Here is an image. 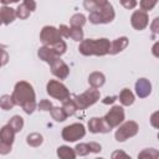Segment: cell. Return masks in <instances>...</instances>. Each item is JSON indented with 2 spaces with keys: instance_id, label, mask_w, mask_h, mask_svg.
I'll use <instances>...</instances> for the list:
<instances>
[{
  "instance_id": "cell-27",
  "label": "cell",
  "mask_w": 159,
  "mask_h": 159,
  "mask_svg": "<svg viewBox=\"0 0 159 159\" xmlns=\"http://www.w3.org/2000/svg\"><path fill=\"white\" fill-rule=\"evenodd\" d=\"M15 106L14 99L10 94H4L0 97V108L4 111H10L12 109V107Z\"/></svg>"
},
{
  "instance_id": "cell-24",
  "label": "cell",
  "mask_w": 159,
  "mask_h": 159,
  "mask_svg": "<svg viewBox=\"0 0 159 159\" xmlns=\"http://www.w3.org/2000/svg\"><path fill=\"white\" fill-rule=\"evenodd\" d=\"M26 143L30 145V147H34V148H37L40 147L42 143H43V137L42 134L40 133H30L27 137H26Z\"/></svg>"
},
{
  "instance_id": "cell-46",
  "label": "cell",
  "mask_w": 159,
  "mask_h": 159,
  "mask_svg": "<svg viewBox=\"0 0 159 159\" xmlns=\"http://www.w3.org/2000/svg\"><path fill=\"white\" fill-rule=\"evenodd\" d=\"M2 24V20H1V16H0V25Z\"/></svg>"
},
{
  "instance_id": "cell-32",
  "label": "cell",
  "mask_w": 159,
  "mask_h": 159,
  "mask_svg": "<svg viewBox=\"0 0 159 159\" xmlns=\"http://www.w3.org/2000/svg\"><path fill=\"white\" fill-rule=\"evenodd\" d=\"M157 2H158V0H140L139 6H140V10L148 12V11H150V10L154 9V6L157 5Z\"/></svg>"
},
{
  "instance_id": "cell-10",
  "label": "cell",
  "mask_w": 159,
  "mask_h": 159,
  "mask_svg": "<svg viewBox=\"0 0 159 159\" xmlns=\"http://www.w3.org/2000/svg\"><path fill=\"white\" fill-rule=\"evenodd\" d=\"M149 24V16L147 11L143 10H135L130 16V25L134 30L142 31L144 30Z\"/></svg>"
},
{
  "instance_id": "cell-30",
  "label": "cell",
  "mask_w": 159,
  "mask_h": 159,
  "mask_svg": "<svg viewBox=\"0 0 159 159\" xmlns=\"http://www.w3.org/2000/svg\"><path fill=\"white\" fill-rule=\"evenodd\" d=\"M70 37L73 41L81 42L83 40V30H82V27H73V26H71L70 27Z\"/></svg>"
},
{
  "instance_id": "cell-17",
  "label": "cell",
  "mask_w": 159,
  "mask_h": 159,
  "mask_svg": "<svg viewBox=\"0 0 159 159\" xmlns=\"http://www.w3.org/2000/svg\"><path fill=\"white\" fill-rule=\"evenodd\" d=\"M15 134L16 133L14 132V129L9 124H5L0 129V142L1 143H6L9 145H12L14 140H15Z\"/></svg>"
},
{
  "instance_id": "cell-2",
  "label": "cell",
  "mask_w": 159,
  "mask_h": 159,
  "mask_svg": "<svg viewBox=\"0 0 159 159\" xmlns=\"http://www.w3.org/2000/svg\"><path fill=\"white\" fill-rule=\"evenodd\" d=\"M109 47H111V41L106 37L87 39L80 42L78 51L83 56H104L109 52Z\"/></svg>"
},
{
  "instance_id": "cell-4",
  "label": "cell",
  "mask_w": 159,
  "mask_h": 159,
  "mask_svg": "<svg viewBox=\"0 0 159 159\" xmlns=\"http://www.w3.org/2000/svg\"><path fill=\"white\" fill-rule=\"evenodd\" d=\"M99 97H101V93L97 88H88L87 91H84L83 93L81 94H77L75 96L73 101L76 102L77 104V108L80 111H84L87 109L88 107L93 106L94 103H97L99 101Z\"/></svg>"
},
{
  "instance_id": "cell-6",
  "label": "cell",
  "mask_w": 159,
  "mask_h": 159,
  "mask_svg": "<svg viewBox=\"0 0 159 159\" xmlns=\"http://www.w3.org/2000/svg\"><path fill=\"white\" fill-rule=\"evenodd\" d=\"M46 92L50 97L60 101V102H63L65 99L70 98V91L67 89V87L57 81V80H50L46 84Z\"/></svg>"
},
{
  "instance_id": "cell-26",
  "label": "cell",
  "mask_w": 159,
  "mask_h": 159,
  "mask_svg": "<svg viewBox=\"0 0 159 159\" xmlns=\"http://www.w3.org/2000/svg\"><path fill=\"white\" fill-rule=\"evenodd\" d=\"M50 114L56 122H63L67 118V114L65 113L62 107H52L50 109Z\"/></svg>"
},
{
  "instance_id": "cell-31",
  "label": "cell",
  "mask_w": 159,
  "mask_h": 159,
  "mask_svg": "<svg viewBox=\"0 0 159 159\" xmlns=\"http://www.w3.org/2000/svg\"><path fill=\"white\" fill-rule=\"evenodd\" d=\"M58 56H61V55H63L65 52H66V50H67V45H66V42L63 41V40H60L58 42H56L55 45H52V46H50Z\"/></svg>"
},
{
  "instance_id": "cell-23",
  "label": "cell",
  "mask_w": 159,
  "mask_h": 159,
  "mask_svg": "<svg viewBox=\"0 0 159 159\" xmlns=\"http://www.w3.org/2000/svg\"><path fill=\"white\" fill-rule=\"evenodd\" d=\"M62 108H63L65 113L67 114V117L73 116V114L78 111L76 102H75L73 99H71V98H67V99H65V101L62 102Z\"/></svg>"
},
{
  "instance_id": "cell-40",
  "label": "cell",
  "mask_w": 159,
  "mask_h": 159,
  "mask_svg": "<svg viewBox=\"0 0 159 159\" xmlns=\"http://www.w3.org/2000/svg\"><path fill=\"white\" fill-rule=\"evenodd\" d=\"M119 157H123V158H129V159H130V157H129L128 154H125L124 152H119V150H117V152H114V153L112 154V158H113V159L119 158Z\"/></svg>"
},
{
  "instance_id": "cell-16",
  "label": "cell",
  "mask_w": 159,
  "mask_h": 159,
  "mask_svg": "<svg viewBox=\"0 0 159 159\" xmlns=\"http://www.w3.org/2000/svg\"><path fill=\"white\" fill-rule=\"evenodd\" d=\"M128 46V39L125 36H120L116 40H113L111 42V47H109V55H117L119 52H122L125 47Z\"/></svg>"
},
{
  "instance_id": "cell-15",
  "label": "cell",
  "mask_w": 159,
  "mask_h": 159,
  "mask_svg": "<svg viewBox=\"0 0 159 159\" xmlns=\"http://www.w3.org/2000/svg\"><path fill=\"white\" fill-rule=\"evenodd\" d=\"M37 56L40 57V60H42L43 62H46V63H48V65H50L53 60H56L57 57H60L50 46H45V45L39 48Z\"/></svg>"
},
{
  "instance_id": "cell-44",
  "label": "cell",
  "mask_w": 159,
  "mask_h": 159,
  "mask_svg": "<svg viewBox=\"0 0 159 159\" xmlns=\"http://www.w3.org/2000/svg\"><path fill=\"white\" fill-rule=\"evenodd\" d=\"M20 0H0L1 4L4 5H10V4H14V2H19Z\"/></svg>"
},
{
  "instance_id": "cell-39",
  "label": "cell",
  "mask_w": 159,
  "mask_h": 159,
  "mask_svg": "<svg viewBox=\"0 0 159 159\" xmlns=\"http://www.w3.org/2000/svg\"><path fill=\"white\" fill-rule=\"evenodd\" d=\"M22 2L29 7V10H30L31 12H34V11L36 10V2H35V0H24Z\"/></svg>"
},
{
  "instance_id": "cell-21",
  "label": "cell",
  "mask_w": 159,
  "mask_h": 159,
  "mask_svg": "<svg viewBox=\"0 0 159 159\" xmlns=\"http://www.w3.org/2000/svg\"><path fill=\"white\" fill-rule=\"evenodd\" d=\"M56 154L61 159H75L77 157L75 149H72L68 145H60L56 150Z\"/></svg>"
},
{
  "instance_id": "cell-9",
  "label": "cell",
  "mask_w": 159,
  "mask_h": 159,
  "mask_svg": "<svg viewBox=\"0 0 159 159\" xmlns=\"http://www.w3.org/2000/svg\"><path fill=\"white\" fill-rule=\"evenodd\" d=\"M60 40H62V36L60 35L58 29H56L55 26H50V25L42 27L40 32V41L45 46H52Z\"/></svg>"
},
{
  "instance_id": "cell-33",
  "label": "cell",
  "mask_w": 159,
  "mask_h": 159,
  "mask_svg": "<svg viewBox=\"0 0 159 159\" xmlns=\"http://www.w3.org/2000/svg\"><path fill=\"white\" fill-rule=\"evenodd\" d=\"M159 155V153H158V150L157 149H153V148H150V149H144L143 152H140L139 154H138V158H157Z\"/></svg>"
},
{
  "instance_id": "cell-19",
  "label": "cell",
  "mask_w": 159,
  "mask_h": 159,
  "mask_svg": "<svg viewBox=\"0 0 159 159\" xmlns=\"http://www.w3.org/2000/svg\"><path fill=\"white\" fill-rule=\"evenodd\" d=\"M0 16H1L2 24L10 25V24L14 22V20L16 19L15 9H12V7L7 6V5H4L2 7H0Z\"/></svg>"
},
{
  "instance_id": "cell-1",
  "label": "cell",
  "mask_w": 159,
  "mask_h": 159,
  "mask_svg": "<svg viewBox=\"0 0 159 159\" xmlns=\"http://www.w3.org/2000/svg\"><path fill=\"white\" fill-rule=\"evenodd\" d=\"M15 106H20L26 114H32L37 107L35 89L27 81H19L11 94Z\"/></svg>"
},
{
  "instance_id": "cell-38",
  "label": "cell",
  "mask_w": 159,
  "mask_h": 159,
  "mask_svg": "<svg viewBox=\"0 0 159 159\" xmlns=\"http://www.w3.org/2000/svg\"><path fill=\"white\" fill-rule=\"evenodd\" d=\"M11 148H12V145H9L6 143H1L0 142V154H2V155L9 154L11 152Z\"/></svg>"
},
{
  "instance_id": "cell-5",
  "label": "cell",
  "mask_w": 159,
  "mask_h": 159,
  "mask_svg": "<svg viewBox=\"0 0 159 159\" xmlns=\"http://www.w3.org/2000/svg\"><path fill=\"white\" fill-rule=\"evenodd\" d=\"M117 128L118 129L114 133V138H116L117 142H125L127 139L137 135L138 132H139V125L134 120L122 122Z\"/></svg>"
},
{
  "instance_id": "cell-28",
  "label": "cell",
  "mask_w": 159,
  "mask_h": 159,
  "mask_svg": "<svg viewBox=\"0 0 159 159\" xmlns=\"http://www.w3.org/2000/svg\"><path fill=\"white\" fill-rule=\"evenodd\" d=\"M86 21H87L86 16L83 14H80L78 12V14L72 15V17L70 19V25L73 26V27H82L86 24Z\"/></svg>"
},
{
  "instance_id": "cell-18",
  "label": "cell",
  "mask_w": 159,
  "mask_h": 159,
  "mask_svg": "<svg viewBox=\"0 0 159 159\" xmlns=\"http://www.w3.org/2000/svg\"><path fill=\"white\" fill-rule=\"evenodd\" d=\"M106 82V76L99 72V71H94L92 73H89L88 76V84L92 87V88H101Z\"/></svg>"
},
{
  "instance_id": "cell-45",
  "label": "cell",
  "mask_w": 159,
  "mask_h": 159,
  "mask_svg": "<svg viewBox=\"0 0 159 159\" xmlns=\"http://www.w3.org/2000/svg\"><path fill=\"white\" fill-rule=\"evenodd\" d=\"M157 47H158V42H157V43L153 46V52H154V56H157V57H158V53H157Z\"/></svg>"
},
{
  "instance_id": "cell-36",
  "label": "cell",
  "mask_w": 159,
  "mask_h": 159,
  "mask_svg": "<svg viewBox=\"0 0 159 159\" xmlns=\"http://www.w3.org/2000/svg\"><path fill=\"white\" fill-rule=\"evenodd\" d=\"M9 61V53L0 46V67H2L4 65H6Z\"/></svg>"
},
{
  "instance_id": "cell-12",
  "label": "cell",
  "mask_w": 159,
  "mask_h": 159,
  "mask_svg": "<svg viewBox=\"0 0 159 159\" xmlns=\"http://www.w3.org/2000/svg\"><path fill=\"white\" fill-rule=\"evenodd\" d=\"M87 128L91 133H109L112 130L106 120L101 117H92L87 123Z\"/></svg>"
},
{
  "instance_id": "cell-13",
  "label": "cell",
  "mask_w": 159,
  "mask_h": 159,
  "mask_svg": "<svg viewBox=\"0 0 159 159\" xmlns=\"http://www.w3.org/2000/svg\"><path fill=\"white\" fill-rule=\"evenodd\" d=\"M102 150V147L97 142H89V143H78L75 148V152L80 157H86L89 153H99Z\"/></svg>"
},
{
  "instance_id": "cell-14",
  "label": "cell",
  "mask_w": 159,
  "mask_h": 159,
  "mask_svg": "<svg viewBox=\"0 0 159 159\" xmlns=\"http://www.w3.org/2000/svg\"><path fill=\"white\" fill-rule=\"evenodd\" d=\"M152 93V83L147 78H139L135 82V94L139 98H145Z\"/></svg>"
},
{
  "instance_id": "cell-7",
  "label": "cell",
  "mask_w": 159,
  "mask_h": 159,
  "mask_svg": "<svg viewBox=\"0 0 159 159\" xmlns=\"http://www.w3.org/2000/svg\"><path fill=\"white\" fill-rule=\"evenodd\" d=\"M86 135V128L82 123H72L70 125H66L62 129L61 137L66 142H77L78 139H82Z\"/></svg>"
},
{
  "instance_id": "cell-43",
  "label": "cell",
  "mask_w": 159,
  "mask_h": 159,
  "mask_svg": "<svg viewBox=\"0 0 159 159\" xmlns=\"http://www.w3.org/2000/svg\"><path fill=\"white\" fill-rule=\"evenodd\" d=\"M114 101H116V97H114V96H112V97H106L102 102H103L104 104H108V103H113Z\"/></svg>"
},
{
  "instance_id": "cell-11",
  "label": "cell",
  "mask_w": 159,
  "mask_h": 159,
  "mask_svg": "<svg viewBox=\"0 0 159 159\" xmlns=\"http://www.w3.org/2000/svg\"><path fill=\"white\" fill-rule=\"evenodd\" d=\"M50 67H51V72L55 77H57L58 80H66L70 75V67L60 58L57 57L56 60H53L51 63H50Z\"/></svg>"
},
{
  "instance_id": "cell-35",
  "label": "cell",
  "mask_w": 159,
  "mask_h": 159,
  "mask_svg": "<svg viewBox=\"0 0 159 159\" xmlns=\"http://www.w3.org/2000/svg\"><path fill=\"white\" fill-rule=\"evenodd\" d=\"M120 1V4H122V6L123 7H125V9H128V10H132V9H134L135 6H137V0H119Z\"/></svg>"
},
{
  "instance_id": "cell-22",
  "label": "cell",
  "mask_w": 159,
  "mask_h": 159,
  "mask_svg": "<svg viewBox=\"0 0 159 159\" xmlns=\"http://www.w3.org/2000/svg\"><path fill=\"white\" fill-rule=\"evenodd\" d=\"M108 0H83V7L88 11L92 12L94 10L101 9Z\"/></svg>"
},
{
  "instance_id": "cell-3",
  "label": "cell",
  "mask_w": 159,
  "mask_h": 159,
  "mask_svg": "<svg viewBox=\"0 0 159 159\" xmlns=\"http://www.w3.org/2000/svg\"><path fill=\"white\" fill-rule=\"evenodd\" d=\"M114 17H116V12H114L113 5L109 1H107L101 9L94 10V11L89 12V15H88L89 22H92L94 25L109 24V22H112L114 20Z\"/></svg>"
},
{
  "instance_id": "cell-25",
  "label": "cell",
  "mask_w": 159,
  "mask_h": 159,
  "mask_svg": "<svg viewBox=\"0 0 159 159\" xmlns=\"http://www.w3.org/2000/svg\"><path fill=\"white\" fill-rule=\"evenodd\" d=\"M7 124L14 129L15 133H19V132H21L22 128H24V118L20 117V116H12V117L10 118V120H9Z\"/></svg>"
},
{
  "instance_id": "cell-37",
  "label": "cell",
  "mask_w": 159,
  "mask_h": 159,
  "mask_svg": "<svg viewBox=\"0 0 159 159\" xmlns=\"http://www.w3.org/2000/svg\"><path fill=\"white\" fill-rule=\"evenodd\" d=\"M58 31H60V35L62 37H65V39H68L70 37V26H67V25H60Z\"/></svg>"
},
{
  "instance_id": "cell-41",
  "label": "cell",
  "mask_w": 159,
  "mask_h": 159,
  "mask_svg": "<svg viewBox=\"0 0 159 159\" xmlns=\"http://www.w3.org/2000/svg\"><path fill=\"white\" fill-rule=\"evenodd\" d=\"M158 24H159V19H158V17H155V19H154V21H153V24H152V31H153L154 34H158V32H159Z\"/></svg>"
},
{
  "instance_id": "cell-20",
  "label": "cell",
  "mask_w": 159,
  "mask_h": 159,
  "mask_svg": "<svg viewBox=\"0 0 159 159\" xmlns=\"http://www.w3.org/2000/svg\"><path fill=\"white\" fill-rule=\"evenodd\" d=\"M134 93L129 89V88H123L119 93V102L122 106H125V107H129L134 103Z\"/></svg>"
},
{
  "instance_id": "cell-34",
  "label": "cell",
  "mask_w": 159,
  "mask_h": 159,
  "mask_svg": "<svg viewBox=\"0 0 159 159\" xmlns=\"http://www.w3.org/2000/svg\"><path fill=\"white\" fill-rule=\"evenodd\" d=\"M53 106H52V103L48 101V99H41L40 102H39V104H37V108L40 109V111H48L50 112V109L52 108Z\"/></svg>"
},
{
  "instance_id": "cell-29",
  "label": "cell",
  "mask_w": 159,
  "mask_h": 159,
  "mask_svg": "<svg viewBox=\"0 0 159 159\" xmlns=\"http://www.w3.org/2000/svg\"><path fill=\"white\" fill-rule=\"evenodd\" d=\"M15 12H16V17H19L20 20H26L30 16V14H31V11L29 10V7L24 2L17 6V9L15 10Z\"/></svg>"
},
{
  "instance_id": "cell-42",
  "label": "cell",
  "mask_w": 159,
  "mask_h": 159,
  "mask_svg": "<svg viewBox=\"0 0 159 159\" xmlns=\"http://www.w3.org/2000/svg\"><path fill=\"white\" fill-rule=\"evenodd\" d=\"M157 116H158V112H154V113L152 114V118H150V123H152V125H153L154 128H157V127H158V124H157V122H155Z\"/></svg>"
},
{
  "instance_id": "cell-8",
  "label": "cell",
  "mask_w": 159,
  "mask_h": 159,
  "mask_svg": "<svg viewBox=\"0 0 159 159\" xmlns=\"http://www.w3.org/2000/svg\"><path fill=\"white\" fill-rule=\"evenodd\" d=\"M124 109L122 106H113L103 117L106 123L111 127V129L117 128L122 122H124Z\"/></svg>"
}]
</instances>
